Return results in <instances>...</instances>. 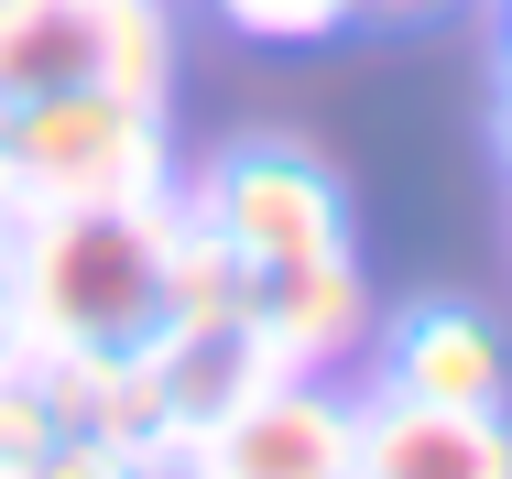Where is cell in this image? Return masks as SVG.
Returning <instances> with one entry per match:
<instances>
[{
	"mask_svg": "<svg viewBox=\"0 0 512 479\" xmlns=\"http://www.w3.org/2000/svg\"><path fill=\"white\" fill-rule=\"evenodd\" d=\"M186 207H22L0 349H142L164 327V262Z\"/></svg>",
	"mask_w": 512,
	"mask_h": 479,
	"instance_id": "1",
	"label": "cell"
},
{
	"mask_svg": "<svg viewBox=\"0 0 512 479\" xmlns=\"http://www.w3.org/2000/svg\"><path fill=\"white\" fill-rule=\"evenodd\" d=\"M175 196L164 98L66 88L11 109V207H153Z\"/></svg>",
	"mask_w": 512,
	"mask_h": 479,
	"instance_id": "2",
	"label": "cell"
},
{
	"mask_svg": "<svg viewBox=\"0 0 512 479\" xmlns=\"http://www.w3.org/2000/svg\"><path fill=\"white\" fill-rule=\"evenodd\" d=\"M164 77H175L164 0H0V109L66 88L164 98Z\"/></svg>",
	"mask_w": 512,
	"mask_h": 479,
	"instance_id": "3",
	"label": "cell"
},
{
	"mask_svg": "<svg viewBox=\"0 0 512 479\" xmlns=\"http://www.w3.org/2000/svg\"><path fill=\"white\" fill-rule=\"evenodd\" d=\"M197 229H207V240H229V262H240V273L349 262V207H338V186L316 175L306 153H284V142L229 153V164L197 186Z\"/></svg>",
	"mask_w": 512,
	"mask_h": 479,
	"instance_id": "4",
	"label": "cell"
},
{
	"mask_svg": "<svg viewBox=\"0 0 512 479\" xmlns=\"http://www.w3.org/2000/svg\"><path fill=\"white\" fill-rule=\"evenodd\" d=\"M349 447H360V414L316 371H273L262 392H240L207 436H186V458L207 479H349Z\"/></svg>",
	"mask_w": 512,
	"mask_h": 479,
	"instance_id": "5",
	"label": "cell"
},
{
	"mask_svg": "<svg viewBox=\"0 0 512 479\" xmlns=\"http://www.w3.org/2000/svg\"><path fill=\"white\" fill-rule=\"evenodd\" d=\"M349 414H360L349 479H512L502 403H404V392H371Z\"/></svg>",
	"mask_w": 512,
	"mask_h": 479,
	"instance_id": "6",
	"label": "cell"
},
{
	"mask_svg": "<svg viewBox=\"0 0 512 479\" xmlns=\"http://www.w3.org/2000/svg\"><path fill=\"white\" fill-rule=\"evenodd\" d=\"M251 338L273 371H327L371 338L360 262H306V273H251Z\"/></svg>",
	"mask_w": 512,
	"mask_h": 479,
	"instance_id": "7",
	"label": "cell"
},
{
	"mask_svg": "<svg viewBox=\"0 0 512 479\" xmlns=\"http://www.w3.org/2000/svg\"><path fill=\"white\" fill-rule=\"evenodd\" d=\"M502 327L469 305H414L404 327L382 338V392L404 403H502Z\"/></svg>",
	"mask_w": 512,
	"mask_h": 479,
	"instance_id": "8",
	"label": "cell"
},
{
	"mask_svg": "<svg viewBox=\"0 0 512 479\" xmlns=\"http://www.w3.org/2000/svg\"><path fill=\"white\" fill-rule=\"evenodd\" d=\"M55 447H66V414H55L44 371L0 349V479H22L33 458H55Z\"/></svg>",
	"mask_w": 512,
	"mask_h": 479,
	"instance_id": "9",
	"label": "cell"
},
{
	"mask_svg": "<svg viewBox=\"0 0 512 479\" xmlns=\"http://www.w3.org/2000/svg\"><path fill=\"white\" fill-rule=\"evenodd\" d=\"M251 44H327L338 22H349V0H218Z\"/></svg>",
	"mask_w": 512,
	"mask_h": 479,
	"instance_id": "10",
	"label": "cell"
},
{
	"mask_svg": "<svg viewBox=\"0 0 512 479\" xmlns=\"http://www.w3.org/2000/svg\"><path fill=\"white\" fill-rule=\"evenodd\" d=\"M131 469H142L131 447H109V436H66L55 458H33L22 479H131Z\"/></svg>",
	"mask_w": 512,
	"mask_h": 479,
	"instance_id": "11",
	"label": "cell"
},
{
	"mask_svg": "<svg viewBox=\"0 0 512 479\" xmlns=\"http://www.w3.org/2000/svg\"><path fill=\"white\" fill-rule=\"evenodd\" d=\"M131 479H207V469H197V458H186V447H153V458H142V469H131Z\"/></svg>",
	"mask_w": 512,
	"mask_h": 479,
	"instance_id": "12",
	"label": "cell"
},
{
	"mask_svg": "<svg viewBox=\"0 0 512 479\" xmlns=\"http://www.w3.org/2000/svg\"><path fill=\"white\" fill-rule=\"evenodd\" d=\"M349 11H393V22H404V11H436V0H349Z\"/></svg>",
	"mask_w": 512,
	"mask_h": 479,
	"instance_id": "13",
	"label": "cell"
},
{
	"mask_svg": "<svg viewBox=\"0 0 512 479\" xmlns=\"http://www.w3.org/2000/svg\"><path fill=\"white\" fill-rule=\"evenodd\" d=\"M0 207H11V109H0Z\"/></svg>",
	"mask_w": 512,
	"mask_h": 479,
	"instance_id": "14",
	"label": "cell"
},
{
	"mask_svg": "<svg viewBox=\"0 0 512 479\" xmlns=\"http://www.w3.org/2000/svg\"><path fill=\"white\" fill-rule=\"evenodd\" d=\"M502 142H512V88H502Z\"/></svg>",
	"mask_w": 512,
	"mask_h": 479,
	"instance_id": "15",
	"label": "cell"
}]
</instances>
